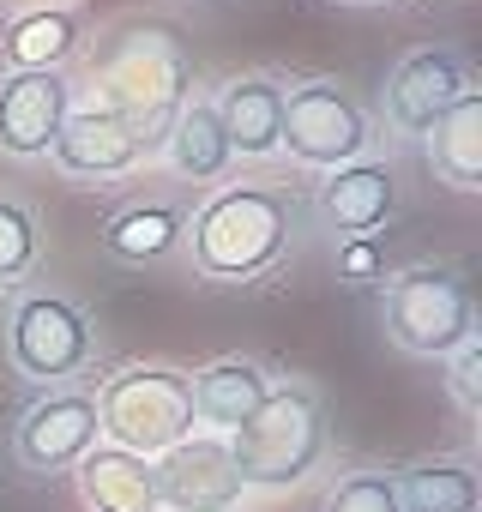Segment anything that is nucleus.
I'll use <instances>...</instances> for the list:
<instances>
[{"mask_svg": "<svg viewBox=\"0 0 482 512\" xmlns=\"http://www.w3.org/2000/svg\"><path fill=\"white\" fill-rule=\"evenodd\" d=\"M181 211L169 205H127L103 223V247L115 253V260H163V253L181 241Z\"/></svg>", "mask_w": 482, "mask_h": 512, "instance_id": "nucleus-17", "label": "nucleus"}, {"mask_svg": "<svg viewBox=\"0 0 482 512\" xmlns=\"http://www.w3.org/2000/svg\"><path fill=\"white\" fill-rule=\"evenodd\" d=\"M470 91V73L452 49H416L410 61H398V73L386 79V115L404 133H422L434 115H446L458 97Z\"/></svg>", "mask_w": 482, "mask_h": 512, "instance_id": "nucleus-9", "label": "nucleus"}, {"mask_svg": "<svg viewBox=\"0 0 482 512\" xmlns=\"http://www.w3.org/2000/svg\"><path fill=\"white\" fill-rule=\"evenodd\" d=\"M374 266H380V260H374V247H368V241H356V247L344 253V272H356V278H368Z\"/></svg>", "mask_w": 482, "mask_h": 512, "instance_id": "nucleus-24", "label": "nucleus"}, {"mask_svg": "<svg viewBox=\"0 0 482 512\" xmlns=\"http://www.w3.org/2000/svg\"><path fill=\"white\" fill-rule=\"evenodd\" d=\"M169 157H175V169L181 175H193V181H211V175H223L229 169V139H223V127H217V109L211 103H187L181 115H175V133H169Z\"/></svg>", "mask_w": 482, "mask_h": 512, "instance_id": "nucleus-18", "label": "nucleus"}, {"mask_svg": "<svg viewBox=\"0 0 482 512\" xmlns=\"http://www.w3.org/2000/svg\"><path fill=\"white\" fill-rule=\"evenodd\" d=\"M428 163L440 181H452L458 193H470L482 181V97L464 91L446 115H434L428 127Z\"/></svg>", "mask_w": 482, "mask_h": 512, "instance_id": "nucleus-15", "label": "nucleus"}, {"mask_svg": "<svg viewBox=\"0 0 482 512\" xmlns=\"http://www.w3.org/2000/svg\"><path fill=\"white\" fill-rule=\"evenodd\" d=\"M392 488H398L404 512H476V500H482V482L464 464H422Z\"/></svg>", "mask_w": 482, "mask_h": 512, "instance_id": "nucleus-19", "label": "nucleus"}, {"mask_svg": "<svg viewBox=\"0 0 482 512\" xmlns=\"http://www.w3.org/2000/svg\"><path fill=\"white\" fill-rule=\"evenodd\" d=\"M290 247V199L272 187H223L193 217V266L205 278H260Z\"/></svg>", "mask_w": 482, "mask_h": 512, "instance_id": "nucleus-1", "label": "nucleus"}, {"mask_svg": "<svg viewBox=\"0 0 482 512\" xmlns=\"http://www.w3.org/2000/svg\"><path fill=\"white\" fill-rule=\"evenodd\" d=\"M97 440V404L79 398V392H49L43 404L25 410L19 422V458L31 470H61V464H79Z\"/></svg>", "mask_w": 482, "mask_h": 512, "instance_id": "nucleus-10", "label": "nucleus"}, {"mask_svg": "<svg viewBox=\"0 0 482 512\" xmlns=\"http://www.w3.org/2000/svg\"><path fill=\"white\" fill-rule=\"evenodd\" d=\"M452 392H458V404H464V410H476V404H482V350H476V338H470V344H458Z\"/></svg>", "mask_w": 482, "mask_h": 512, "instance_id": "nucleus-23", "label": "nucleus"}, {"mask_svg": "<svg viewBox=\"0 0 482 512\" xmlns=\"http://www.w3.org/2000/svg\"><path fill=\"white\" fill-rule=\"evenodd\" d=\"M278 145H290V157L314 163V169H344L368 151V115L350 91L338 85H296L284 91V127Z\"/></svg>", "mask_w": 482, "mask_h": 512, "instance_id": "nucleus-5", "label": "nucleus"}, {"mask_svg": "<svg viewBox=\"0 0 482 512\" xmlns=\"http://www.w3.org/2000/svg\"><path fill=\"white\" fill-rule=\"evenodd\" d=\"M217 127H223L229 151H241V157H266V151H278L284 85H272V79H241V85H229L223 103H217Z\"/></svg>", "mask_w": 482, "mask_h": 512, "instance_id": "nucleus-14", "label": "nucleus"}, {"mask_svg": "<svg viewBox=\"0 0 482 512\" xmlns=\"http://www.w3.org/2000/svg\"><path fill=\"white\" fill-rule=\"evenodd\" d=\"M73 19L67 13H31V19H19L13 31H7V61L19 67V73H55V61L61 55H73Z\"/></svg>", "mask_w": 482, "mask_h": 512, "instance_id": "nucleus-20", "label": "nucleus"}, {"mask_svg": "<svg viewBox=\"0 0 482 512\" xmlns=\"http://www.w3.org/2000/svg\"><path fill=\"white\" fill-rule=\"evenodd\" d=\"M320 512H404V506H398L392 476H380V470H356V476H344V482L326 494Z\"/></svg>", "mask_w": 482, "mask_h": 512, "instance_id": "nucleus-22", "label": "nucleus"}, {"mask_svg": "<svg viewBox=\"0 0 482 512\" xmlns=\"http://www.w3.org/2000/svg\"><path fill=\"white\" fill-rule=\"evenodd\" d=\"M37 266V223L25 205L0 199V284H13Z\"/></svg>", "mask_w": 482, "mask_h": 512, "instance_id": "nucleus-21", "label": "nucleus"}, {"mask_svg": "<svg viewBox=\"0 0 482 512\" xmlns=\"http://www.w3.org/2000/svg\"><path fill=\"white\" fill-rule=\"evenodd\" d=\"M97 428L121 446V452H169L193 434V392L181 374L169 368H133L121 380L103 386V404H97Z\"/></svg>", "mask_w": 482, "mask_h": 512, "instance_id": "nucleus-3", "label": "nucleus"}, {"mask_svg": "<svg viewBox=\"0 0 482 512\" xmlns=\"http://www.w3.org/2000/svg\"><path fill=\"white\" fill-rule=\"evenodd\" d=\"M386 332L410 356H446V350L470 344V332H476L470 290L452 272H434V266L398 272L392 290H386Z\"/></svg>", "mask_w": 482, "mask_h": 512, "instance_id": "nucleus-4", "label": "nucleus"}, {"mask_svg": "<svg viewBox=\"0 0 482 512\" xmlns=\"http://www.w3.org/2000/svg\"><path fill=\"white\" fill-rule=\"evenodd\" d=\"M79 488L97 512H157V470L139 452L97 446L79 458Z\"/></svg>", "mask_w": 482, "mask_h": 512, "instance_id": "nucleus-13", "label": "nucleus"}, {"mask_svg": "<svg viewBox=\"0 0 482 512\" xmlns=\"http://www.w3.org/2000/svg\"><path fill=\"white\" fill-rule=\"evenodd\" d=\"M320 452H326V416H320L314 392H302V386L266 392V404L229 440V458H235L241 482H260V488L302 482L320 464Z\"/></svg>", "mask_w": 482, "mask_h": 512, "instance_id": "nucleus-2", "label": "nucleus"}, {"mask_svg": "<svg viewBox=\"0 0 482 512\" xmlns=\"http://www.w3.org/2000/svg\"><path fill=\"white\" fill-rule=\"evenodd\" d=\"M151 470H157V506H175V512H229L248 488L223 440H181Z\"/></svg>", "mask_w": 482, "mask_h": 512, "instance_id": "nucleus-7", "label": "nucleus"}, {"mask_svg": "<svg viewBox=\"0 0 482 512\" xmlns=\"http://www.w3.org/2000/svg\"><path fill=\"white\" fill-rule=\"evenodd\" d=\"M91 356V326L73 302L61 296H25L13 308V362L25 374H43V380H61L73 368H85Z\"/></svg>", "mask_w": 482, "mask_h": 512, "instance_id": "nucleus-6", "label": "nucleus"}, {"mask_svg": "<svg viewBox=\"0 0 482 512\" xmlns=\"http://www.w3.org/2000/svg\"><path fill=\"white\" fill-rule=\"evenodd\" d=\"M187 392H193V416H205L217 428H241L266 404L272 386H266V374L254 362H211L199 380H187Z\"/></svg>", "mask_w": 482, "mask_h": 512, "instance_id": "nucleus-16", "label": "nucleus"}, {"mask_svg": "<svg viewBox=\"0 0 482 512\" xmlns=\"http://www.w3.org/2000/svg\"><path fill=\"white\" fill-rule=\"evenodd\" d=\"M55 163L73 169V175H121L139 151H145V133L109 109H85V115H67L61 133H55Z\"/></svg>", "mask_w": 482, "mask_h": 512, "instance_id": "nucleus-11", "label": "nucleus"}, {"mask_svg": "<svg viewBox=\"0 0 482 512\" xmlns=\"http://www.w3.org/2000/svg\"><path fill=\"white\" fill-rule=\"evenodd\" d=\"M67 121V79L61 73H13L0 79V151L49 157Z\"/></svg>", "mask_w": 482, "mask_h": 512, "instance_id": "nucleus-8", "label": "nucleus"}, {"mask_svg": "<svg viewBox=\"0 0 482 512\" xmlns=\"http://www.w3.org/2000/svg\"><path fill=\"white\" fill-rule=\"evenodd\" d=\"M392 205H398V175H392L386 163H344V169H332V181L320 187V211H326V223L344 229V235L380 229V223L392 217Z\"/></svg>", "mask_w": 482, "mask_h": 512, "instance_id": "nucleus-12", "label": "nucleus"}]
</instances>
